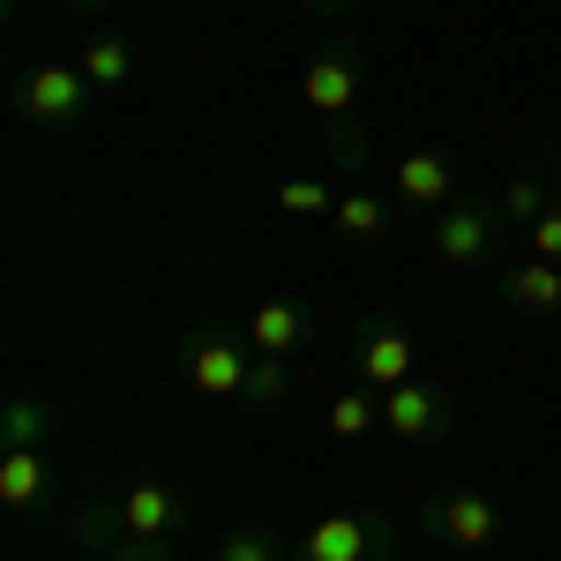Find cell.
<instances>
[{"instance_id":"6da1fadb","label":"cell","mask_w":561,"mask_h":561,"mask_svg":"<svg viewBox=\"0 0 561 561\" xmlns=\"http://www.w3.org/2000/svg\"><path fill=\"white\" fill-rule=\"evenodd\" d=\"M293 561H389V524L359 517V510H337V517H314L300 531Z\"/></svg>"},{"instance_id":"7a4b0ae2","label":"cell","mask_w":561,"mask_h":561,"mask_svg":"<svg viewBox=\"0 0 561 561\" xmlns=\"http://www.w3.org/2000/svg\"><path fill=\"white\" fill-rule=\"evenodd\" d=\"M248 375H255V345H240L225 330H203L187 345V389L195 397H248Z\"/></svg>"},{"instance_id":"3957f363","label":"cell","mask_w":561,"mask_h":561,"mask_svg":"<svg viewBox=\"0 0 561 561\" xmlns=\"http://www.w3.org/2000/svg\"><path fill=\"white\" fill-rule=\"evenodd\" d=\"M15 98H23V113H31V121L68 128V121L90 105V76H83V68H68V60H38V68L23 76V90H15Z\"/></svg>"},{"instance_id":"277c9868","label":"cell","mask_w":561,"mask_h":561,"mask_svg":"<svg viewBox=\"0 0 561 561\" xmlns=\"http://www.w3.org/2000/svg\"><path fill=\"white\" fill-rule=\"evenodd\" d=\"M412 367H420L412 330H397V322L359 330V345H352V375H359V389H397V382H412Z\"/></svg>"},{"instance_id":"5b68a950","label":"cell","mask_w":561,"mask_h":561,"mask_svg":"<svg viewBox=\"0 0 561 561\" xmlns=\"http://www.w3.org/2000/svg\"><path fill=\"white\" fill-rule=\"evenodd\" d=\"M427 524L449 539V547H465V554H479V547H494V531H502V510H494V494H479V486H457V494H442L427 510Z\"/></svg>"},{"instance_id":"8992f818","label":"cell","mask_w":561,"mask_h":561,"mask_svg":"<svg viewBox=\"0 0 561 561\" xmlns=\"http://www.w3.org/2000/svg\"><path fill=\"white\" fill-rule=\"evenodd\" d=\"M427 240H434L442 262H486L494 240H502V225H494V210H479V203H449V210H434Z\"/></svg>"},{"instance_id":"52a82bcc","label":"cell","mask_w":561,"mask_h":561,"mask_svg":"<svg viewBox=\"0 0 561 561\" xmlns=\"http://www.w3.org/2000/svg\"><path fill=\"white\" fill-rule=\"evenodd\" d=\"M389 187H397V203H412V210H449L457 173H449V158H442V150H412V158H397V165H389Z\"/></svg>"},{"instance_id":"ba28073f","label":"cell","mask_w":561,"mask_h":561,"mask_svg":"<svg viewBox=\"0 0 561 561\" xmlns=\"http://www.w3.org/2000/svg\"><path fill=\"white\" fill-rule=\"evenodd\" d=\"M180 524V494L165 479H135L128 494H121V531H128L135 547H150V539H165Z\"/></svg>"},{"instance_id":"9c48e42d","label":"cell","mask_w":561,"mask_h":561,"mask_svg":"<svg viewBox=\"0 0 561 561\" xmlns=\"http://www.w3.org/2000/svg\"><path fill=\"white\" fill-rule=\"evenodd\" d=\"M352 98H359V68H352L345 53H322V60H307V76H300V105H314L322 121H345Z\"/></svg>"},{"instance_id":"30bf717a","label":"cell","mask_w":561,"mask_h":561,"mask_svg":"<svg viewBox=\"0 0 561 561\" xmlns=\"http://www.w3.org/2000/svg\"><path fill=\"white\" fill-rule=\"evenodd\" d=\"M382 427L397 434V442H427V434L442 427V397H434L427 382H397V389H382Z\"/></svg>"},{"instance_id":"8fae6325","label":"cell","mask_w":561,"mask_h":561,"mask_svg":"<svg viewBox=\"0 0 561 561\" xmlns=\"http://www.w3.org/2000/svg\"><path fill=\"white\" fill-rule=\"evenodd\" d=\"M45 494H53L45 449H0V510H38Z\"/></svg>"},{"instance_id":"7c38bea8","label":"cell","mask_w":561,"mask_h":561,"mask_svg":"<svg viewBox=\"0 0 561 561\" xmlns=\"http://www.w3.org/2000/svg\"><path fill=\"white\" fill-rule=\"evenodd\" d=\"M248 345L270 352V359H293V352L307 345V314L293 300H262L255 314H248Z\"/></svg>"},{"instance_id":"4fadbf2b","label":"cell","mask_w":561,"mask_h":561,"mask_svg":"<svg viewBox=\"0 0 561 561\" xmlns=\"http://www.w3.org/2000/svg\"><path fill=\"white\" fill-rule=\"evenodd\" d=\"M510 307H524V314H554L561 307V262H547V255H524L517 270H510Z\"/></svg>"},{"instance_id":"5bb4252c","label":"cell","mask_w":561,"mask_h":561,"mask_svg":"<svg viewBox=\"0 0 561 561\" xmlns=\"http://www.w3.org/2000/svg\"><path fill=\"white\" fill-rule=\"evenodd\" d=\"M76 68H83L98 90H121V83L135 76V45L121 38V31H98V38L83 45V60H76Z\"/></svg>"},{"instance_id":"9a60e30c","label":"cell","mask_w":561,"mask_h":561,"mask_svg":"<svg viewBox=\"0 0 561 561\" xmlns=\"http://www.w3.org/2000/svg\"><path fill=\"white\" fill-rule=\"evenodd\" d=\"M322 420H330V434H337V442H359L367 427H382V389H337Z\"/></svg>"},{"instance_id":"2e32d148","label":"cell","mask_w":561,"mask_h":561,"mask_svg":"<svg viewBox=\"0 0 561 561\" xmlns=\"http://www.w3.org/2000/svg\"><path fill=\"white\" fill-rule=\"evenodd\" d=\"M0 434H8V449H45V442H53V412H45L38 397H8Z\"/></svg>"},{"instance_id":"e0dca14e","label":"cell","mask_w":561,"mask_h":561,"mask_svg":"<svg viewBox=\"0 0 561 561\" xmlns=\"http://www.w3.org/2000/svg\"><path fill=\"white\" fill-rule=\"evenodd\" d=\"M330 225H337L345 240H375V232L389 225V203H382V195H337Z\"/></svg>"},{"instance_id":"ac0fdd59","label":"cell","mask_w":561,"mask_h":561,"mask_svg":"<svg viewBox=\"0 0 561 561\" xmlns=\"http://www.w3.org/2000/svg\"><path fill=\"white\" fill-rule=\"evenodd\" d=\"M217 561H285V547H277L270 524H232L225 547H217Z\"/></svg>"},{"instance_id":"d6986e66","label":"cell","mask_w":561,"mask_h":561,"mask_svg":"<svg viewBox=\"0 0 561 561\" xmlns=\"http://www.w3.org/2000/svg\"><path fill=\"white\" fill-rule=\"evenodd\" d=\"M277 210H285V217H330V210H337V195H330L322 180H277Z\"/></svg>"},{"instance_id":"ffe728a7","label":"cell","mask_w":561,"mask_h":561,"mask_svg":"<svg viewBox=\"0 0 561 561\" xmlns=\"http://www.w3.org/2000/svg\"><path fill=\"white\" fill-rule=\"evenodd\" d=\"M285 359H270V352H255V375H248V404H277L285 397Z\"/></svg>"},{"instance_id":"44dd1931","label":"cell","mask_w":561,"mask_h":561,"mask_svg":"<svg viewBox=\"0 0 561 561\" xmlns=\"http://www.w3.org/2000/svg\"><path fill=\"white\" fill-rule=\"evenodd\" d=\"M524 240H531V255H547V262H561V203H547V210L524 225Z\"/></svg>"},{"instance_id":"7402d4cb","label":"cell","mask_w":561,"mask_h":561,"mask_svg":"<svg viewBox=\"0 0 561 561\" xmlns=\"http://www.w3.org/2000/svg\"><path fill=\"white\" fill-rule=\"evenodd\" d=\"M502 210L517 217V225H531V217L547 210V187H539L531 173H524V180H510V195H502Z\"/></svg>"},{"instance_id":"603a6c76","label":"cell","mask_w":561,"mask_h":561,"mask_svg":"<svg viewBox=\"0 0 561 561\" xmlns=\"http://www.w3.org/2000/svg\"><path fill=\"white\" fill-rule=\"evenodd\" d=\"M105 561H165V554H150V547H128V554H105Z\"/></svg>"},{"instance_id":"cb8c5ba5","label":"cell","mask_w":561,"mask_h":561,"mask_svg":"<svg viewBox=\"0 0 561 561\" xmlns=\"http://www.w3.org/2000/svg\"><path fill=\"white\" fill-rule=\"evenodd\" d=\"M300 8H337V0H300Z\"/></svg>"},{"instance_id":"d4e9b609","label":"cell","mask_w":561,"mask_h":561,"mask_svg":"<svg viewBox=\"0 0 561 561\" xmlns=\"http://www.w3.org/2000/svg\"><path fill=\"white\" fill-rule=\"evenodd\" d=\"M554 203H561V187H554Z\"/></svg>"}]
</instances>
